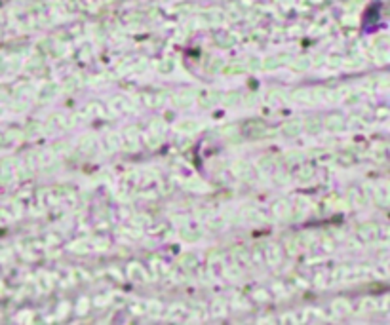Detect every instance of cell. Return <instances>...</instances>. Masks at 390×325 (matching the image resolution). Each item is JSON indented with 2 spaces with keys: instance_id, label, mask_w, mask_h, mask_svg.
<instances>
[{
  "instance_id": "obj_4",
  "label": "cell",
  "mask_w": 390,
  "mask_h": 325,
  "mask_svg": "<svg viewBox=\"0 0 390 325\" xmlns=\"http://www.w3.org/2000/svg\"><path fill=\"white\" fill-rule=\"evenodd\" d=\"M327 126H329L331 130H335V131H339V130H343V128H345V126H343V120H341V118L331 120V122L327 120Z\"/></svg>"
},
{
  "instance_id": "obj_2",
  "label": "cell",
  "mask_w": 390,
  "mask_h": 325,
  "mask_svg": "<svg viewBox=\"0 0 390 325\" xmlns=\"http://www.w3.org/2000/svg\"><path fill=\"white\" fill-rule=\"evenodd\" d=\"M306 131L308 133H318L320 131V120L318 118H310L306 122Z\"/></svg>"
},
{
  "instance_id": "obj_1",
  "label": "cell",
  "mask_w": 390,
  "mask_h": 325,
  "mask_svg": "<svg viewBox=\"0 0 390 325\" xmlns=\"http://www.w3.org/2000/svg\"><path fill=\"white\" fill-rule=\"evenodd\" d=\"M244 133L249 139H259V137H263L266 133V126L261 120H253V122H248L244 126Z\"/></svg>"
},
{
  "instance_id": "obj_3",
  "label": "cell",
  "mask_w": 390,
  "mask_h": 325,
  "mask_svg": "<svg viewBox=\"0 0 390 325\" xmlns=\"http://www.w3.org/2000/svg\"><path fill=\"white\" fill-rule=\"evenodd\" d=\"M284 133L285 135H295V133H299V124H297V122H289L284 128Z\"/></svg>"
},
{
  "instance_id": "obj_5",
  "label": "cell",
  "mask_w": 390,
  "mask_h": 325,
  "mask_svg": "<svg viewBox=\"0 0 390 325\" xmlns=\"http://www.w3.org/2000/svg\"><path fill=\"white\" fill-rule=\"evenodd\" d=\"M2 143H4V141H2V135H0V145H2Z\"/></svg>"
}]
</instances>
